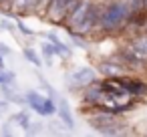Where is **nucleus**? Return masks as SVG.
<instances>
[{
  "mask_svg": "<svg viewBox=\"0 0 147 137\" xmlns=\"http://www.w3.org/2000/svg\"><path fill=\"white\" fill-rule=\"evenodd\" d=\"M127 18H129V6L123 2H113L105 8V12L101 16V26L105 30H117V28L125 26Z\"/></svg>",
  "mask_w": 147,
  "mask_h": 137,
  "instance_id": "1",
  "label": "nucleus"
},
{
  "mask_svg": "<svg viewBox=\"0 0 147 137\" xmlns=\"http://www.w3.org/2000/svg\"><path fill=\"white\" fill-rule=\"evenodd\" d=\"M95 18H97V12H95V6L91 2H79L71 10V26L75 30L85 32V30L93 28Z\"/></svg>",
  "mask_w": 147,
  "mask_h": 137,
  "instance_id": "2",
  "label": "nucleus"
},
{
  "mask_svg": "<svg viewBox=\"0 0 147 137\" xmlns=\"http://www.w3.org/2000/svg\"><path fill=\"white\" fill-rule=\"evenodd\" d=\"M26 101L30 103V107L36 111V113H40V115H53L55 111H57V107H55V103L51 101V99H42L38 93H28L26 95Z\"/></svg>",
  "mask_w": 147,
  "mask_h": 137,
  "instance_id": "3",
  "label": "nucleus"
},
{
  "mask_svg": "<svg viewBox=\"0 0 147 137\" xmlns=\"http://www.w3.org/2000/svg\"><path fill=\"white\" fill-rule=\"evenodd\" d=\"M69 6V0H51L49 2V16L53 20H61Z\"/></svg>",
  "mask_w": 147,
  "mask_h": 137,
  "instance_id": "4",
  "label": "nucleus"
},
{
  "mask_svg": "<svg viewBox=\"0 0 147 137\" xmlns=\"http://www.w3.org/2000/svg\"><path fill=\"white\" fill-rule=\"evenodd\" d=\"M93 77H95V73L91 69H81L71 77V83L73 85H89V83H93Z\"/></svg>",
  "mask_w": 147,
  "mask_h": 137,
  "instance_id": "5",
  "label": "nucleus"
},
{
  "mask_svg": "<svg viewBox=\"0 0 147 137\" xmlns=\"http://www.w3.org/2000/svg\"><path fill=\"white\" fill-rule=\"evenodd\" d=\"M12 4H14L16 10H20V12H28V10H32V8L38 4V0H12Z\"/></svg>",
  "mask_w": 147,
  "mask_h": 137,
  "instance_id": "6",
  "label": "nucleus"
},
{
  "mask_svg": "<svg viewBox=\"0 0 147 137\" xmlns=\"http://www.w3.org/2000/svg\"><path fill=\"white\" fill-rule=\"evenodd\" d=\"M133 51L139 57H147V36H141V38L133 40Z\"/></svg>",
  "mask_w": 147,
  "mask_h": 137,
  "instance_id": "7",
  "label": "nucleus"
},
{
  "mask_svg": "<svg viewBox=\"0 0 147 137\" xmlns=\"http://www.w3.org/2000/svg\"><path fill=\"white\" fill-rule=\"evenodd\" d=\"M59 113H61L63 121H65L69 127H73V117H71V113H69V107H67V103H65V101H61V109H59Z\"/></svg>",
  "mask_w": 147,
  "mask_h": 137,
  "instance_id": "8",
  "label": "nucleus"
},
{
  "mask_svg": "<svg viewBox=\"0 0 147 137\" xmlns=\"http://www.w3.org/2000/svg\"><path fill=\"white\" fill-rule=\"evenodd\" d=\"M24 57L32 63V65H36V67H40V61H38V57H36V53L32 51V49H24Z\"/></svg>",
  "mask_w": 147,
  "mask_h": 137,
  "instance_id": "9",
  "label": "nucleus"
},
{
  "mask_svg": "<svg viewBox=\"0 0 147 137\" xmlns=\"http://www.w3.org/2000/svg\"><path fill=\"white\" fill-rule=\"evenodd\" d=\"M101 71H103L105 75H119V73H121V69H119V67H113V65H109V63L101 65Z\"/></svg>",
  "mask_w": 147,
  "mask_h": 137,
  "instance_id": "10",
  "label": "nucleus"
},
{
  "mask_svg": "<svg viewBox=\"0 0 147 137\" xmlns=\"http://www.w3.org/2000/svg\"><path fill=\"white\" fill-rule=\"evenodd\" d=\"M12 81H14L12 73H0V85H2V83H12Z\"/></svg>",
  "mask_w": 147,
  "mask_h": 137,
  "instance_id": "11",
  "label": "nucleus"
},
{
  "mask_svg": "<svg viewBox=\"0 0 147 137\" xmlns=\"http://www.w3.org/2000/svg\"><path fill=\"white\" fill-rule=\"evenodd\" d=\"M42 53H45L47 59H51V57L55 55V47H53V45H42Z\"/></svg>",
  "mask_w": 147,
  "mask_h": 137,
  "instance_id": "12",
  "label": "nucleus"
},
{
  "mask_svg": "<svg viewBox=\"0 0 147 137\" xmlns=\"http://www.w3.org/2000/svg\"><path fill=\"white\" fill-rule=\"evenodd\" d=\"M18 28H20V30H22L24 34H32V30H28V28H26V26H24L22 22H18Z\"/></svg>",
  "mask_w": 147,
  "mask_h": 137,
  "instance_id": "13",
  "label": "nucleus"
},
{
  "mask_svg": "<svg viewBox=\"0 0 147 137\" xmlns=\"http://www.w3.org/2000/svg\"><path fill=\"white\" fill-rule=\"evenodd\" d=\"M8 53H10V51H8L4 45H0V55H8Z\"/></svg>",
  "mask_w": 147,
  "mask_h": 137,
  "instance_id": "14",
  "label": "nucleus"
},
{
  "mask_svg": "<svg viewBox=\"0 0 147 137\" xmlns=\"http://www.w3.org/2000/svg\"><path fill=\"white\" fill-rule=\"evenodd\" d=\"M49 2H51V0H38V4H42V6H47Z\"/></svg>",
  "mask_w": 147,
  "mask_h": 137,
  "instance_id": "15",
  "label": "nucleus"
},
{
  "mask_svg": "<svg viewBox=\"0 0 147 137\" xmlns=\"http://www.w3.org/2000/svg\"><path fill=\"white\" fill-rule=\"evenodd\" d=\"M143 4H145V8H147V0H143Z\"/></svg>",
  "mask_w": 147,
  "mask_h": 137,
  "instance_id": "16",
  "label": "nucleus"
}]
</instances>
